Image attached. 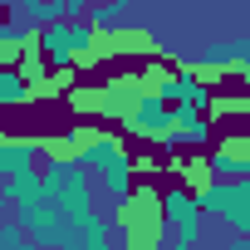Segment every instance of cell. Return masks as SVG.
<instances>
[{"instance_id":"6da1fadb","label":"cell","mask_w":250,"mask_h":250,"mask_svg":"<svg viewBox=\"0 0 250 250\" xmlns=\"http://www.w3.org/2000/svg\"><path fill=\"white\" fill-rule=\"evenodd\" d=\"M172 235L167 211H162V191L152 182H138L128 201H118V240L133 250H157Z\"/></svg>"},{"instance_id":"7a4b0ae2","label":"cell","mask_w":250,"mask_h":250,"mask_svg":"<svg viewBox=\"0 0 250 250\" xmlns=\"http://www.w3.org/2000/svg\"><path fill=\"white\" fill-rule=\"evenodd\" d=\"M201 206H206V216H216L235 235H245V226H250V177H216V187L201 191Z\"/></svg>"},{"instance_id":"3957f363","label":"cell","mask_w":250,"mask_h":250,"mask_svg":"<svg viewBox=\"0 0 250 250\" xmlns=\"http://www.w3.org/2000/svg\"><path fill=\"white\" fill-rule=\"evenodd\" d=\"M162 211H167V226H172V245H177V250H191V245L201 240V216H206L201 196H196L187 182H177V187L162 191Z\"/></svg>"},{"instance_id":"277c9868","label":"cell","mask_w":250,"mask_h":250,"mask_svg":"<svg viewBox=\"0 0 250 250\" xmlns=\"http://www.w3.org/2000/svg\"><path fill=\"white\" fill-rule=\"evenodd\" d=\"M10 211L25 221V230H30L35 245H64L69 216H64V206H59L49 191H40V196H30V201H20V206H10Z\"/></svg>"},{"instance_id":"5b68a950","label":"cell","mask_w":250,"mask_h":250,"mask_svg":"<svg viewBox=\"0 0 250 250\" xmlns=\"http://www.w3.org/2000/svg\"><path fill=\"white\" fill-rule=\"evenodd\" d=\"M172 123H177V103L162 98L157 88H147V93L138 98V108L123 118V133H128V138H143V143H157Z\"/></svg>"},{"instance_id":"8992f818","label":"cell","mask_w":250,"mask_h":250,"mask_svg":"<svg viewBox=\"0 0 250 250\" xmlns=\"http://www.w3.org/2000/svg\"><path fill=\"white\" fill-rule=\"evenodd\" d=\"M123 147H128V143H123L118 133H108V128H98V123H79V128H74V157L88 167V172H98L108 157H118Z\"/></svg>"},{"instance_id":"52a82bcc","label":"cell","mask_w":250,"mask_h":250,"mask_svg":"<svg viewBox=\"0 0 250 250\" xmlns=\"http://www.w3.org/2000/svg\"><path fill=\"white\" fill-rule=\"evenodd\" d=\"M138 157L128 152V147H123L118 157H108L103 167H98V191L108 196V201H128L133 196V187H138Z\"/></svg>"},{"instance_id":"ba28073f","label":"cell","mask_w":250,"mask_h":250,"mask_svg":"<svg viewBox=\"0 0 250 250\" xmlns=\"http://www.w3.org/2000/svg\"><path fill=\"white\" fill-rule=\"evenodd\" d=\"M206 152H211L216 177H250V133H226Z\"/></svg>"},{"instance_id":"9c48e42d","label":"cell","mask_w":250,"mask_h":250,"mask_svg":"<svg viewBox=\"0 0 250 250\" xmlns=\"http://www.w3.org/2000/svg\"><path fill=\"white\" fill-rule=\"evenodd\" d=\"M177 133H182V147H211L216 143V118L196 103H177Z\"/></svg>"},{"instance_id":"30bf717a","label":"cell","mask_w":250,"mask_h":250,"mask_svg":"<svg viewBox=\"0 0 250 250\" xmlns=\"http://www.w3.org/2000/svg\"><path fill=\"white\" fill-rule=\"evenodd\" d=\"M108 240H113V226L98 211L69 221V230H64V250H108Z\"/></svg>"},{"instance_id":"8fae6325","label":"cell","mask_w":250,"mask_h":250,"mask_svg":"<svg viewBox=\"0 0 250 250\" xmlns=\"http://www.w3.org/2000/svg\"><path fill=\"white\" fill-rule=\"evenodd\" d=\"M113 40H118V59H157L162 54V35H152L147 25H128L123 20L113 30Z\"/></svg>"},{"instance_id":"7c38bea8","label":"cell","mask_w":250,"mask_h":250,"mask_svg":"<svg viewBox=\"0 0 250 250\" xmlns=\"http://www.w3.org/2000/svg\"><path fill=\"white\" fill-rule=\"evenodd\" d=\"M40 157H44V143H40V138H20V133H5V138H0V172H5V177L35 167Z\"/></svg>"},{"instance_id":"4fadbf2b","label":"cell","mask_w":250,"mask_h":250,"mask_svg":"<svg viewBox=\"0 0 250 250\" xmlns=\"http://www.w3.org/2000/svg\"><path fill=\"white\" fill-rule=\"evenodd\" d=\"M172 172H177V182H187L196 196H201L206 187H216V167H211V152H206V147H191V157H177Z\"/></svg>"},{"instance_id":"5bb4252c","label":"cell","mask_w":250,"mask_h":250,"mask_svg":"<svg viewBox=\"0 0 250 250\" xmlns=\"http://www.w3.org/2000/svg\"><path fill=\"white\" fill-rule=\"evenodd\" d=\"M44 191V172L40 167H25V172H15V177H5L0 182V206H20V201H30V196H40Z\"/></svg>"},{"instance_id":"9a60e30c","label":"cell","mask_w":250,"mask_h":250,"mask_svg":"<svg viewBox=\"0 0 250 250\" xmlns=\"http://www.w3.org/2000/svg\"><path fill=\"white\" fill-rule=\"evenodd\" d=\"M196 69L206 79H221V74H235V40H211L196 49Z\"/></svg>"},{"instance_id":"2e32d148","label":"cell","mask_w":250,"mask_h":250,"mask_svg":"<svg viewBox=\"0 0 250 250\" xmlns=\"http://www.w3.org/2000/svg\"><path fill=\"white\" fill-rule=\"evenodd\" d=\"M10 15H20L25 25L44 30V25H54V20H69V0H20Z\"/></svg>"},{"instance_id":"e0dca14e","label":"cell","mask_w":250,"mask_h":250,"mask_svg":"<svg viewBox=\"0 0 250 250\" xmlns=\"http://www.w3.org/2000/svg\"><path fill=\"white\" fill-rule=\"evenodd\" d=\"M35 98V83L20 74V64H5V69H0V103H5V108H25Z\"/></svg>"},{"instance_id":"ac0fdd59","label":"cell","mask_w":250,"mask_h":250,"mask_svg":"<svg viewBox=\"0 0 250 250\" xmlns=\"http://www.w3.org/2000/svg\"><path fill=\"white\" fill-rule=\"evenodd\" d=\"M30 35H35V25H25L20 15H10L5 25H0V59L15 64V59H20V49L30 44Z\"/></svg>"},{"instance_id":"d6986e66","label":"cell","mask_w":250,"mask_h":250,"mask_svg":"<svg viewBox=\"0 0 250 250\" xmlns=\"http://www.w3.org/2000/svg\"><path fill=\"white\" fill-rule=\"evenodd\" d=\"M69 108L79 118H103V83H83V88H69Z\"/></svg>"},{"instance_id":"ffe728a7","label":"cell","mask_w":250,"mask_h":250,"mask_svg":"<svg viewBox=\"0 0 250 250\" xmlns=\"http://www.w3.org/2000/svg\"><path fill=\"white\" fill-rule=\"evenodd\" d=\"M245 113H250V93H235V98L216 93V103H211V118H245Z\"/></svg>"},{"instance_id":"44dd1931","label":"cell","mask_w":250,"mask_h":250,"mask_svg":"<svg viewBox=\"0 0 250 250\" xmlns=\"http://www.w3.org/2000/svg\"><path fill=\"white\" fill-rule=\"evenodd\" d=\"M44 157H74V128L69 133H44Z\"/></svg>"},{"instance_id":"7402d4cb","label":"cell","mask_w":250,"mask_h":250,"mask_svg":"<svg viewBox=\"0 0 250 250\" xmlns=\"http://www.w3.org/2000/svg\"><path fill=\"white\" fill-rule=\"evenodd\" d=\"M0 5H5V10H15V5H20V0H0Z\"/></svg>"},{"instance_id":"603a6c76","label":"cell","mask_w":250,"mask_h":250,"mask_svg":"<svg viewBox=\"0 0 250 250\" xmlns=\"http://www.w3.org/2000/svg\"><path fill=\"white\" fill-rule=\"evenodd\" d=\"M245 245H250V226H245Z\"/></svg>"},{"instance_id":"cb8c5ba5","label":"cell","mask_w":250,"mask_h":250,"mask_svg":"<svg viewBox=\"0 0 250 250\" xmlns=\"http://www.w3.org/2000/svg\"><path fill=\"white\" fill-rule=\"evenodd\" d=\"M245 133H250V118H245Z\"/></svg>"}]
</instances>
